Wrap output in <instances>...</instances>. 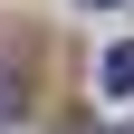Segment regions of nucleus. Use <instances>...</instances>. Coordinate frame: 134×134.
<instances>
[{
  "label": "nucleus",
  "instance_id": "obj_3",
  "mask_svg": "<svg viewBox=\"0 0 134 134\" xmlns=\"http://www.w3.org/2000/svg\"><path fill=\"white\" fill-rule=\"evenodd\" d=\"M86 10H105V0H86Z\"/></svg>",
  "mask_w": 134,
  "mask_h": 134
},
{
  "label": "nucleus",
  "instance_id": "obj_1",
  "mask_svg": "<svg viewBox=\"0 0 134 134\" xmlns=\"http://www.w3.org/2000/svg\"><path fill=\"white\" fill-rule=\"evenodd\" d=\"M105 96H134V38L105 48Z\"/></svg>",
  "mask_w": 134,
  "mask_h": 134
},
{
  "label": "nucleus",
  "instance_id": "obj_2",
  "mask_svg": "<svg viewBox=\"0 0 134 134\" xmlns=\"http://www.w3.org/2000/svg\"><path fill=\"white\" fill-rule=\"evenodd\" d=\"M10 115H19V77H0V125H10Z\"/></svg>",
  "mask_w": 134,
  "mask_h": 134
}]
</instances>
